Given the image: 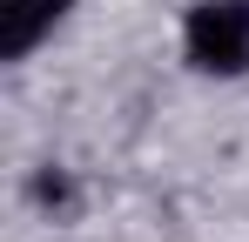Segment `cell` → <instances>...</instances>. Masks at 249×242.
<instances>
[{"mask_svg":"<svg viewBox=\"0 0 249 242\" xmlns=\"http://www.w3.org/2000/svg\"><path fill=\"white\" fill-rule=\"evenodd\" d=\"M182 61L196 74H249V0H196L182 20Z\"/></svg>","mask_w":249,"mask_h":242,"instance_id":"6da1fadb","label":"cell"},{"mask_svg":"<svg viewBox=\"0 0 249 242\" xmlns=\"http://www.w3.org/2000/svg\"><path fill=\"white\" fill-rule=\"evenodd\" d=\"M74 0H0V54L7 61H27L61 20H68Z\"/></svg>","mask_w":249,"mask_h":242,"instance_id":"7a4b0ae2","label":"cell"}]
</instances>
